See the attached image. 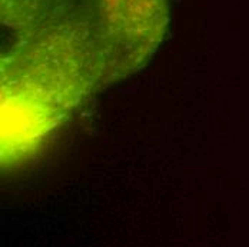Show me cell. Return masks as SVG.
<instances>
[{"mask_svg":"<svg viewBox=\"0 0 249 247\" xmlns=\"http://www.w3.org/2000/svg\"><path fill=\"white\" fill-rule=\"evenodd\" d=\"M1 54V167L32 160L90 94L108 86L80 0H57Z\"/></svg>","mask_w":249,"mask_h":247,"instance_id":"cell-1","label":"cell"},{"mask_svg":"<svg viewBox=\"0 0 249 247\" xmlns=\"http://www.w3.org/2000/svg\"><path fill=\"white\" fill-rule=\"evenodd\" d=\"M102 56L106 84L146 65L169 22L168 0H80Z\"/></svg>","mask_w":249,"mask_h":247,"instance_id":"cell-2","label":"cell"},{"mask_svg":"<svg viewBox=\"0 0 249 247\" xmlns=\"http://www.w3.org/2000/svg\"><path fill=\"white\" fill-rule=\"evenodd\" d=\"M57 0H1V22L16 34L42 22Z\"/></svg>","mask_w":249,"mask_h":247,"instance_id":"cell-3","label":"cell"}]
</instances>
